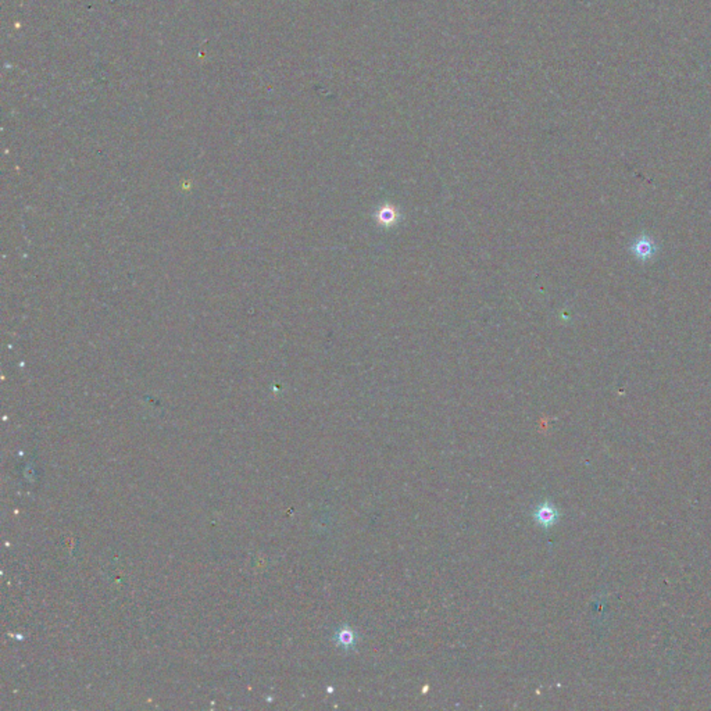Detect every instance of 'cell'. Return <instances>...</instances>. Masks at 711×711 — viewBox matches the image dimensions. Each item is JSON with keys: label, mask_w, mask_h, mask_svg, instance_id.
Masks as SVG:
<instances>
[{"label": "cell", "mask_w": 711, "mask_h": 711, "mask_svg": "<svg viewBox=\"0 0 711 711\" xmlns=\"http://www.w3.org/2000/svg\"><path fill=\"white\" fill-rule=\"evenodd\" d=\"M534 517H535V521H537L539 525H542V527H545V528H549V527H552V525L557 521V518H559V513H557V510L555 509V506H553V505H550V503H544V505H541V506L535 510Z\"/></svg>", "instance_id": "1"}, {"label": "cell", "mask_w": 711, "mask_h": 711, "mask_svg": "<svg viewBox=\"0 0 711 711\" xmlns=\"http://www.w3.org/2000/svg\"><path fill=\"white\" fill-rule=\"evenodd\" d=\"M634 253L637 254L638 259L641 260H648L649 257H652L653 254V245L652 242L648 239V238H642L639 239L635 245H634Z\"/></svg>", "instance_id": "2"}, {"label": "cell", "mask_w": 711, "mask_h": 711, "mask_svg": "<svg viewBox=\"0 0 711 711\" xmlns=\"http://www.w3.org/2000/svg\"><path fill=\"white\" fill-rule=\"evenodd\" d=\"M354 642H356V635H354V632H353L350 628L345 627V628H342V630L338 632V644H339L342 648H345V649H350V648H353V646H354Z\"/></svg>", "instance_id": "3"}]
</instances>
